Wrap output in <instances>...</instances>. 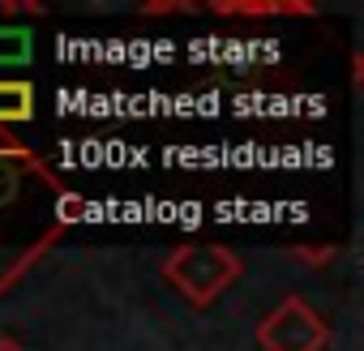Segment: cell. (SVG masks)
Returning a JSON list of instances; mask_svg holds the SVG:
<instances>
[{
	"label": "cell",
	"instance_id": "cell-1",
	"mask_svg": "<svg viewBox=\"0 0 364 351\" xmlns=\"http://www.w3.org/2000/svg\"><path fill=\"white\" fill-rule=\"evenodd\" d=\"M163 274L193 308H206L240 279V257L228 244H180L167 253Z\"/></svg>",
	"mask_w": 364,
	"mask_h": 351
},
{
	"label": "cell",
	"instance_id": "cell-2",
	"mask_svg": "<svg viewBox=\"0 0 364 351\" xmlns=\"http://www.w3.org/2000/svg\"><path fill=\"white\" fill-rule=\"evenodd\" d=\"M257 342L262 351H326L330 330L326 321L309 308V300L287 296L279 308H270V317L257 325Z\"/></svg>",
	"mask_w": 364,
	"mask_h": 351
},
{
	"label": "cell",
	"instance_id": "cell-3",
	"mask_svg": "<svg viewBox=\"0 0 364 351\" xmlns=\"http://www.w3.org/2000/svg\"><path fill=\"white\" fill-rule=\"evenodd\" d=\"M35 116V90L31 82H0V124H18Z\"/></svg>",
	"mask_w": 364,
	"mask_h": 351
},
{
	"label": "cell",
	"instance_id": "cell-4",
	"mask_svg": "<svg viewBox=\"0 0 364 351\" xmlns=\"http://www.w3.org/2000/svg\"><path fill=\"white\" fill-rule=\"evenodd\" d=\"M26 56H31L26 31H0V60H26Z\"/></svg>",
	"mask_w": 364,
	"mask_h": 351
},
{
	"label": "cell",
	"instance_id": "cell-5",
	"mask_svg": "<svg viewBox=\"0 0 364 351\" xmlns=\"http://www.w3.org/2000/svg\"><path fill=\"white\" fill-rule=\"evenodd\" d=\"M18 189H22V176H18V167L0 158V210H5V206L18 198Z\"/></svg>",
	"mask_w": 364,
	"mask_h": 351
},
{
	"label": "cell",
	"instance_id": "cell-6",
	"mask_svg": "<svg viewBox=\"0 0 364 351\" xmlns=\"http://www.w3.org/2000/svg\"><path fill=\"white\" fill-rule=\"evenodd\" d=\"M77 206H82V202H77V198H65V219H77V215H82V210H77Z\"/></svg>",
	"mask_w": 364,
	"mask_h": 351
},
{
	"label": "cell",
	"instance_id": "cell-7",
	"mask_svg": "<svg viewBox=\"0 0 364 351\" xmlns=\"http://www.w3.org/2000/svg\"><path fill=\"white\" fill-rule=\"evenodd\" d=\"M0 351H26L22 342H14V338H0Z\"/></svg>",
	"mask_w": 364,
	"mask_h": 351
}]
</instances>
